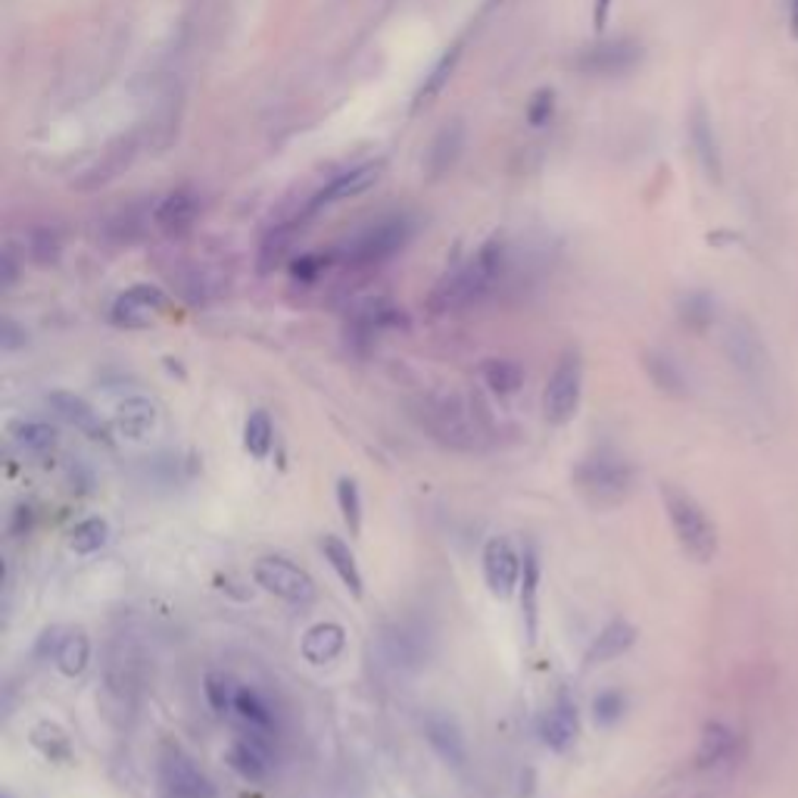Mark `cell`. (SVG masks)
<instances>
[{
    "label": "cell",
    "mask_w": 798,
    "mask_h": 798,
    "mask_svg": "<svg viewBox=\"0 0 798 798\" xmlns=\"http://www.w3.org/2000/svg\"><path fill=\"white\" fill-rule=\"evenodd\" d=\"M661 502H664L671 531H674L683 552L693 562H711L718 556V527H714V521L708 518L702 506L686 490L674 487V484H661Z\"/></svg>",
    "instance_id": "4"
},
{
    "label": "cell",
    "mask_w": 798,
    "mask_h": 798,
    "mask_svg": "<svg viewBox=\"0 0 798 798\" xmlns=\"http://www.w3.org/2000/svg\"><path fill=\"white\" fill-rule=\"evenodd\" d=\"M57 668L63 677H82L91 664V639L82 627H70L60 634V643H57Z\"/></svg>",
    "instance_id": "28"
},
{
    "label": "cell",
    "mask_w": 798,
    "mask_h": 798,
    "mask_svg": "<svg viewBox=\"0 0 798 798\" xmlns=\"http://www.w3.org/2000/svg\"><path fill=\"white\" fill-rule=\"evenodd\" d=\"M724 352H727L730 365L749 381H764L771 372V356L761 340V334L751 328L746 319L730 322L727 334H724Z\"/></svg>",
    "instance_id": "13"
},
{
    "label": "cell",
    "mask_w": 798,
    "mask_h": 798,
    "mask_svg": "<svg viewBox=\"0 0 798 798\" xmlns=\"http://www.w3.org/2000/svg\"><path fill=\"white\" fill-rule=\"evenodd\" d=\"M627 711V696L621 689H602L596 699H593V721L599 727H614Z\"/></svg>",
    "instance_id": "43"
},
{
    "label": "cell",
    "mask_w": 798,
    "mask_h": 798,
    "mask_svg": "<svg viewBox=\"0 0 798 798\" xmlns=\"http://www.w3.org/2000/svg\"><path fill=\"white\" fill-rule=\"evenodd\" d=\"M409 240H412V219L387 215L352 237L344 250V262L347 265H381L390 257H397Z\"/></svg>",
    "instance_id": "7"
},
{
    "label": "cell",
    "mask_w": 798,
    "mask_h": 798,
    "mask_svg": "<svg viewBox=\"0 0 798 798\" xmlns=\"http://www.w3.org/2000/svg\"><path fill=\"white\" fill-rule=\"evenodd\" d=\"M28 739H32V746L41 751L48 761H53V764H66V761H72L70 736L57 727L53 721H38V724L32 727V733H28Z\"/></svg>",
    "instance_id": "37"
},
{
    "label": "cell",
    "mask_w": 798,
    "mask_h": 798,
    "mask_svg": "<svg viewBox=\"0 0 798 798\" xmlns=\"http://www.w3.org/2000/svg\"><path fill=\"white\" fill-rule=\"evenodd\" d=\"M634 643H636V627L631 624V621L618 618V621H609V624L599 631V636L589 643L584 661H587V668L609 664V661L621 658L624 652H631V649H634Z\"/></svg>",
    "instance_id": "24"
},
{
    "label": "cell",
    "mask_w": 798,
    "mask_h": 798,
    "mask_svg": "<svg viewBox=\"0 0 798 798\" xmlns=\"http://www.w3.org/2000/svg\"><path fill=\"white\" fill-rule=\"evenodd\" d=\"M377 178H381V165L377 163H362L350 169V172H344V175H337V178H331L328 185L319 190V194H312V200L303 207V212H300L303 222L312 219V215H319L322 210L334 207V203H340V200H350V197L365 194Z\"/></svg>",
    "instance_id": "18"
},
{
    "label": "cell",
    "mask_w": 798,
    "mask_h": 798,
    "mask_svg": "<svg viewBox=\"0 0 798 798\" xmlns=\"http://www.w3.org/2000/svg\"><path fill=\"white\" fill-rule=\"evenodd\" d=\"M347 649V631L334 621H322V624H312L303 634L300 643V652L309 664L322 668L331 664L334 658H340V652Z\"/></svg>",
    "instance_id": "25"
},
{
    "label": "cell",
    "mask_w": 798,
    "mask_h": 798,
    "mask_svg": "<svg viewBox=\"0 0 798 798\" xmlns=\"http://www.w3.org/2000/svg\"><path fill=\"white\" fill-rule=\"evenodd\" d=\"M552 113H556V95L546 88V91H537L534 95V100L527 103V122L531 125H549V119H552Z\"/></svg>",
    "instance_id": "45"
},
{
    "label": "cell",
    "mask_w": 798,
    "mask_h": 798,
    "mask_svg": "<svg viewBox=\"0 0 798 798\" xmlns=\"http://www.w3.org/2000/svg\"><path fill=\"white\" fill-rule=\"evenodd\" d=\"M581 397H584V359L577 350H564L543 390V419L556 427L571 424L581 412Z\"/></svg>",
    "instance_id": "6"
},
{
    "label": "cell",
    "mask_w": 798,
    "mask_h": 798,
    "mask_svg": "<svg viewBox=\"0 0 798 798\" xmlns=\"http://www.w3.org/2000/svg\"><path fill=\"white\" fill-rule=\"evenodd\" d=\"M16 278H20L16 259H13V253H10V250H7V253H3V287H13V284H16Z\"/></svg>",
    "instance_id": "50"
},
{
    "label": "cell",
    "mask_w": 798,
    "mask_h": 798,
    "mask_svg": "<svg viewBox=\"0 0 798 798\" xmlns=\"http://www.w3.org/2000/svg\"><path fill=\"white\" fill-rule=\"evenodd\" d=\"M686 132H689V147H693V157H696V163L702 169V175L708 182L718 185L724 178V150H721L714 122H711V113H708V107H705L702 100L693 103Z\"/></svg>",
    "instance_id": "16"
},
{
    "label": "cell",
    "mask_w": 798,
    "mask_h": 798,
    "mask_svg": "<svg viewBox=\"0 0 798 798\" xmlns=\"http://www.w3.org/2000/svg\"><path fill=\"white\" fill-rule=\"evenodd\" d=\"M462 150H465V128H462V122H449L427 147V172L434 178L447 175L449 169L459 163Z\"/></svg>",
    "instance_id": "26"
},
{
    "label": "cell",
    "mask_w": 798,
    "mask_h": 798,
    "mask_svg": "<svg viewBox=\"0 0 798 798\" xmlns=\"http://www.w3.org/2000/svg\"><path fill=\"white\" fill-rule=\"evenodd\" d=\"M419 419L440 447L456 452H481L487 447V422L474 399L459 394H431L419 402Z\"/></svg>",
    "instance_id": "2"
},
{
    "label": "cell",
    "mask_w": 798,
    "mask_h": 798,
    "mask_svg": "<svg viewBox=\"0 0 798 798\" xmlns=\"http://www.w3.org/2000/svg\"><path fill=\"white\" fill-rule=\"evenodd\" d=\"M103 686H107V702L116 711H132L138 689H141V656L128 639H116L107 652L103 664Z\"/></svg>",
    "instance_id": "10"
},
{
    "label": "cell",
    "mask_w": 798,
    "mask_h": 798,
    "mask_svg": "<svg viewBox=\"0 0 798 798\" xmlns=\"http://www.w3.org/2000/svg\"><path fill=\"white\" fill-rule=\"evenodd\" d=\"M322 552H325V562L334 568V574L340 577V584L350 589L356 599H362L365 581H362V571H359V562L352 556L350 543H344L340 537H334V534H325L322 537Z\"/></svg>",
    "instance_id": "29"
},
{
    "label": "cell",
    "mask_w": 798,
    "mask_h": 798,
    "mask_svg": "<svg viewBox=\"0 0 798 798\" xmlns=\"http://www.w3.org/2000/svg\"><path fill=\"white\" fill-rule=\"evenodd\" d=\"M634 481L636 471L627 462V456H621L611 447L593 449L574 469V487L584 494L587 502L599 506V509L624 502L634 490Z\"/></svg>",
    "instance_id": "3"
},
{
    "label": "cell",
    "mask_w": 798,
    "mask_h": 798,
    "mask_svg": "<svg viewBox=\"0 0 798 798\" xmlns=\"http://www.w3.org/2000/svg\"><path fill=\"white\" fill-rule=\"evenodd\" d=\"M253 581L265 593H272L275 599H282L287 606H312L315 596H319V587L315 581L309 577V571H303L300 564H294L290 559H282V556H265L253 564Z\"/></svg>",
    "instance_id": "8"
},
{
    "label": "cell",
    "mask_w": 798,
    "mask_h": 798,
    "mask_svg": "<svg viewBox=\"0 0 798 798\" xmlns=\"http://www.w3.org/2000/svg\"><path fill=\"white\" fill-rule=\"evenodd\" d=\"M677 315L689 331H708L714 322V300L705 290H693L677 303Z\"/></svg>",
    "instance_id": "41"
},
{
    "label": "cell",
    "mask_w": 798,
    "mask_h": 798,
    "mask_svg": "<svg viewBox=\"0 0 798 798\" xmlns=\"http://www.w3.org/2000/svg\"><path fill=\"white\" fill-rule=\"evenodd\" d=\"M337 506H340L344 524L350 527V537H359L362 534V494L352 477L337 481Z\"/></svg>",
    "instance_id": "42"
},
{
    "label": "cell",
    "mask_w": 798,
    "mask_h": 798,
    "mask_svg": "<svg viewBox=\"0 0 798 798\" xmlns=\"http://www.w3.org/2000/svg\"><path fill=\"white\" fill-rule=\"evenodd\" d=\"M733 749H736V736H733V730L714 721V724H708V727L702 730L696 761H699V768H714V764L727 761L730 755H733Z\"/></svg>",
    "instance_id": "36"
},
{
    "label": "cell",
    "mask_w": 798,
    "mask_h": 798,
    "mask_svg": "<svg viewBox=\"0 0 798 798\" xmlns=\"http://www.w3.org/2000/svg\"><path fill=\"white\" fill-rule=\"evenodd\" d=\"M157 780H160V798L215 796L210 776L194 764V758L178 743H163L160 761H157Z\"/></svg>",
    "instance_id": "9"
},
{
    "label": "cell",
    "mask_w": 798,
    "mask_h": 798,
    "mask_svg": "<svg viewBox=\"0 0 798 798\" xmlns=\"http://www.w3.org/2000/svg\"><path fill=\"white\" fill-rule=\"evenodd\" d=\"M459 60H462V41H456L452 48H447L440 53V60L431 66V72L424 75L422 88H419V95H415V110H422L427 103H434L437 97L444 95V88L449 85V78H452V72L459 66Z\"/></svg>",
    "instance_id": "32"
},
{
    "label": "cell",
    "mask_w": 798,
    "mask_h": 798,
    "mask_svg": "<svg viewBox=\"0 0 798 798\" xmlns=\"http://www.w3.org/2000/svg\"><path fill=\"white\" fill-rule=\"evenodd\" d=\"M110 543V524L103 518H85L72 527L70 549L75 556H95Z\"/></svg>",
    "instance_id": "38"
},
{
    "label": "cell",
    "mask_w": 798,
    "mask_h": 798,
    "mask_svg": "<svg viewBox=\"0 0 798 798\" xmlns=\"http://www.w3.org/2000/svg\"><path fill=\"white\" fill-rule=\"evenodd\" d=\"M643 369H646L649 381L656 384L661 394H668V397H686V375H683V369L677 365V359H671L668 352L649 350L643 356Z\"/></svg>",
    "instance_id": "31"
},
{
    "label": "cell",
    "mask_w": 798,
    "mask_h": 798,
    "mask_svg": "<svg viewBox=\"0 0 798 798\" xmlns=\"http://www.w3.org/2000/svg\"><path fill=\"white\" fill-rule=\"evenodd\" d=\"M28 527H32V509H28V506H20V509L13 512L10 534H13V537H23V534H28Z\"/></svg>",
    "instance_id": "48"
},
{
    "label": "cell",
    "mask_w": 798,
    "mask_h": 798,
    "mask_svg": "<svg viewBox=\"0 0 798 798\" xmlns=\"http://www.w3.org/2000/svg\"><path fill=\"white\" fill-rule=\"evenodd\" d=\"M540 577L543 564L540 552L534 543L524 546V571H521V618H524V634L527 643H537V631H540Z\"/></svg>",
    "instance_id": "22"
},
{
    "label": "cell",
    "mask_w": 798,
    "mask_h": 798,
    "mask_svg": "<svg viewBox=\"0 0 798 798\" xmlns=\"http://www.w3.org/2000/svg\"><path fill=\"white\" fill-rule=\"evenodd\" d=\"M506 265H509L506 244L499 237L487 240L465 265L452 269L434 284V290L427 297V309L434 315H449V312H462L469 306L481 303L506 275Z\"/></svg>",
    "instance_id": "1"
},
{
    "label": "cell",
    "mask_w": 798,
    "mask_h": 798,
    "mask_svg": "<svg viewBox=\"0 0 798 798\" xmlns=\"http://www.w3.org/2000/svg\"><path fill=\"white\" fill-rule=\"evenodd\" d=\"M481 377L484 384L494 390L496 397H515L518 390L524 387V369L518 365L515 359H487L481 365Z\"/></svg>",
    "instance_id": "34"
},
{
    "label": "cell",
    "mask_w": 798,
    "mask_h": 798,
    "mask_svg": "<svg viewBox=\"0 0 798 798\" xmlns=\"http://www.w3.org/2000/svg\"><path fill=\"white\" fill-rule=\"evenodd\" d=\"M786 25H789L793 38H798V0H786Z\"/></svg>",
    "instance_id": "52"
},
{
    "label": "cell",
    "mask_w": 798,
    "mask_h": 798,
    "mask_svg": "<svg viewBox=\"0 0 798 798\" xmlns=\"http://www.w3.org/2000/svg\"><path fill=\"white\" fill-rule=\"evenodd\" d=\"M116 427L122 437L141 440L157 427V406L144 397H128L119 402Z\"/></svg>",
    "instance_id": "30"
},
{
    "label": "cell",
    "mask_w": 798,
    "mask_h": 798,
    "mask_svg": "<svg viewBox=\"0 0 798 798\" xmlns=\"http://www.w3.org/2000/svg\"><path fill=\"white\" fill-rule=\"evenodd\" d=\"M25 340H28V337H25V331L20 328L13 319H7V322H3V340H0V347H3L7 352H13V350H20V347H25Z\"/></svg>",
    "instance_id": "47"
},
{
    "label": "cell",
    "mask_w": 798,
    "mask_h": 798,
    "mask_svg": "<svg viewBox=\"0 0 798 798\" xmlns=\"http://www.w3.org/2000/svg\"><path fill=\"white\" fill-rule=\"evenodd\" d=\"M144 212L138 210V207H132V210H122L119 215H113L110 219V232H113V237H116V244H132V240H138L144 232Z\"/></svg>",
    "instance_id": "44"
},
{
    "label": "cell",
    "mask_w": 798,
    "mask_h": 798,
    "mask_svg": "<svg viewBox=\"0 0 798 798\" xmlns=\"http://www.w3.org/2000/svg\"><path fill=\"white\" fill-rule=\"evenodd\" d=\"M235 714L240 721V730H253V733H269L275 736V711L265 702V696L253 689V686H240L235 699Z\"/></svg>",
    "instance_id": "27"
},
{
    "label": "cell",
    "mask_w": 798,
    "mask_h": 798,
    "mask_svg": "<svg viewBox=\"0 0 798 798\" xmlns=\"http://www.w3.org/2000/svg\"><path fill=\"white\" fill-rule=\"evenodd\" d=\"M609 10L611 0H596V7H593V25H596V28H606V23H609Z\"/></svg>",
    "instance_id": "51"
},
{
    "label": "cell",
    "mask_w": 798,
    "mask_h": 798,
    "mask_svg": "<svg viewBox=\"0 0 798 798\" xmlns=\"http://www.w3.org/2000/svg\"><path fill=\"white\" fill-rule=\"evenodd\" d=\"M165 306H169V300H165V294L160 287H153V284H135L125 294H119L116 303L110 309V319H113V325H119V328L141 331L150 328L163 315Z\"/></svg>",
    "instance_id": "15"
},
{
    "label": "cell",
    "mask_w": 798,
    "mask_h": 798,
    "mask_svg": "<svg viewBox=\"0 0 798 798\" xmlns=\"http://www.w3.org/2000/svg\"><path fill=\"white\" fill-rule=\"evenodd\" d=\"M237 689H240V683L232 677V674H225V671H210L207 674V681H203V693H207V702L215 714H232L235 711V699H237Z\"/></svg>",
    "instance_id": "40"
},
{
    "label": "cell",
    "mask_w": 798,
    "mask_h": 798,
    "mask_svg": "<svg viewBox=\"0 0 798 798\" xmlns=\"http://www.w3.org/2000/svg\"><path fill=\"white\" fill-rule=\"evenodd\" d=\"M424 739L431 743V749L437 751L444 761H447L449 768H465V761H469V746H465V736H462V730L459 724L444 714V711H431L427 718H424Z\"/></svg>",
    "instance_id": "21"
},
{
    "label": "cell",
    "mask_w": 798,
    "mask_h": 798,
    "mask_svg": "<svg viewBox=\"0 0 798 798\" xmlns=\"http://www.w3.org/2000/svg\"><path fill=\"white\" fill-rule=\"evenodd\" d=\"M574 70L584 75H602V78H618L627 75L643 63V48L634 38H606L584 48L574 60Z\"/></svg>",
    "instance_id": "11"
},
{
    "label": "cell",
    "mask_w": 798,
    "mask_h": 798,
    "mask_svg": "<svg viewBox=\"0 0 798 798\" xmlns=\"http://www.w3.org/2000/svg\"><path fill=\"white\" fill-rule=\"evenodd\" d=\"M581 736V714H577V705L568 693H559L556 705L543 714L540 721V739L546 749L552 751H568Z\"/></svg>",
    "instance_id": "19"
},
{
    "label": "cell",
    "mask_w": 798,
    "mask_h": 798,
    "mask_svg": "<svg viewBox=\"0 0 798 798\" xmlns=\"http://www.w3.org/2000/svg\"><path fill=\"white\" fill-rule=\"evenodd\" d=\"M32 257L38 259L41 265H48V262H53V259L60 257V237L53 235V232H38L35 235V240H32Z\"/></svg>",
    "instance_id": "46"
},
{
    "label": "cell",
    "mask_w": 798,
    "mask_h": 798,
    "mask_svg": "<svg viewBox=\"0 0 798 798\" xmlns=\"http://www.w3.org/2000/svg\"><path fill=\"white\" fill-rule=\"evenodd\" d=\"M272 444H275V427H272V419H269V412H250V419L244 424V449L262 462V459H269V452H272Z\"/></svg>",
    "instance_id": "39"
},
{
    "label": "cell",
    "mask_w": 798,
    "mask_h": 798,
    "mask_svg": "<svg viewBox=\"0 0 798 798\" xmlns=\"http://www.w3.org/2000/svg\"><path fill=\"white\" fill-rule=\"evenodd\" d=\"M484 581L487 589L496 599H512L521 587V571H524V556H518L512 540L506 537H490L484 546Z\"/></svg>",
    "instance_id": "14"
},
{
    "label": "cell",
    "mask_w": 798,
    "mask_h": 798,
    "mask_svg": "<svg viewBox=\"0 0 798 798\" xmlns=\"http://www.w3.org/2000/svg\"><path fill=\"white\" fill-rule=\"evenodd\" d=\"M228 764L237 774L250 783H262L275 771V749H272V736L269 733H253V730H240L228 749Z\"/></svg>",
    "instance_id": "17"
},
{
    "label": "cell",
    "mask_w": 798,
    "mask_h": 798,
    "mask_svg": "<svg viewBox=\"0 0 798 798\" xmlns=\"http://www.w3.org/2000/svg\"><path fill=\"white\" fill-rule=\"evenodd\" d=\"M402 322H406L402 312L387 297H365L352 306L350 315H347V340L356 350H369L377 340V334H384L387 328H399Z\"/></svg>",
    "instance_id": "12"
},
{
    "label": "cell",
    "mask_w": 798,
    "mask_h": 798,
    "mask_svg": "<svg viewBox=\"0 0 798 798\" xmlns=\"http://www.w3.org/2000/svg\"><path fill=\"white\" fill-rule=\"evenodd\" d=\"M377 664L394 677H412L434 656V634L419 618H402L387 624L375 639Z\"/></svg>",
    "instance_id": "5"
},
{
    "label": "cell",
    "mask_w": 798,
    "mask_h": 798,
    "mask_svg": "<svg viewBox=\"0 0 798 798\" xmlns=\"http://www.w3.org/2000/svg\"><path fill=\"white\" fill-rule=\"evenodd\" d=\"M132 157H135V147H132V141H119L116 147H110V150L103 153V160H97V163L85 172V178L78 182V188H97V185L113 182L119 172L132 163Z\"/></svg>",
    "instance_id": "35"
},
{
    "label": "cell",
    "mask_w": 798,
    "mask_h": 798,
    "mask_svg": "<svg viewBox=\"0 0 798 798\" xmlns=\"http://www.w3.org/2000/svg\"><path fill=\"white\" fill-rule=\"evenodd\" d=\"M294 272H297V278H315L319 272H322V259L319 257H303L297 265H294Z\"/></svg>",
    "instance_id": "49"
},
{
    "label": "cell",
    "mask_w": 798,
    "mask_h": 798,
    "mask_svg": "<svg viewBox=\"0 0 798 798\" xmlns=\"http://www.w3.org/2000/svg\"><path fill=\"white\" fill-rule=\"evenodd\" d=\"M10 437L16 447L23 452H32V456H45L60 440L57 427H50L48 422H32V419H20V422L10 424Z\"/></svg>",
    "instance_id": "33"
},
{
    "label": "cell",
    "mask_w": 798,
    "mask_h": 798,
    "mask_svg": "<svg viewBox=\"0 0 798 798\" xmlns=\"http://www.w3.org/2000/svg\"><path fill=\"white\" fill-rule=\"evenodd\" d=\"M200 215V197L194 190H172L153 210V222L165 235H185Z\"/></svg>",
    "instance_id": "23"
},
{
    "label": "cell",
    "mask_w": 798,
    "mask_h": 798,
    "mask_svg": "<svg viewBox=\"0 0 798 798\" xmlns=\"http://www.w3.org/2000/svg\"><path fill=\"white\" fill-rule=\"evenodd\" d=\"M48 406L63 422L72 424L75 431H82L85 437H91L97 444H110V427L100 419V412H95L91 402H85L75 394H66V390H53L48 397Z\"/></svg>",
    "instance_id": "20"
}]
</instances>
